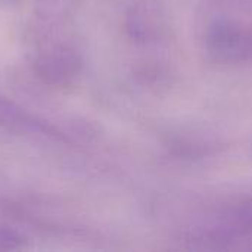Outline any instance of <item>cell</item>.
<instances>
[{
	"label": "cell",
	"instance_id": "obj_1",
	"mask_svg": "<svg viewBox=\"0 0 252 252\" xmlns=\"http://www.w3.org/2000/svg\"><path fill=\"white\" fill-rule=\"evenodd\" d=\"M208 58L223 65L252 62V30L230 19H216L204 35Z\"/></svg>",
	"mask_w": 252,
	"mask_h": 252
},
{
	"label": "cell",
	"instance_id": "obj_2",
	"mask_svg": "<svg viewBox=\"0 0 252 252\" xmlns=\"http://www.w3.org/2000/svg\"><path fill=\"white\" fill-rule=\"evenodd\" d=\"M37 77L52 87L72 86L83 71V59L78 50L63 40L46 41L34 56Z\"/></svg>",
	"mask_w": 252,
	"mask_h": 252
},
{
	"label": "cell",
	"instance_id": "obj_3",
	"mask_svg": "<svg viewBox=\"0 0 252 252\" xmlns=\"http://www.w3.org/2000/svg\"><path fill=\"white\" fill-rule=\"evenodd\" d=\"M128 35L139 43L157 41L165 31V15L157 0H137L126 15Z\"/></svg>",
	"mask_w": 252,
	"mask_h": 252
},
{
	"label": "cell",
	"instance_id": "obj_4",
	"mask_svg": "<svg viewBox=\"0 0 252 252\" xmlns=\"http://www.w3.org/2000/svg\"><path fill=\"white\" fill-rule=\"evenodd\" d=\"M0 126L18 133L40 134V136L65 140L63 134L56 127L28 114L25 109L7 100L3 96H0Z\"/></svg>",
	"mask_w": 252,
	"mask_h": 252
},
{
	"label": "cell",
	"instance_id": "obj_5",
	"mask_svg": "<svg viewBox=\"0 0 252 252\" xmlns=\"http://www.w3.org/2000/svg\"><path fill=\"white\" fill-rule=\"evenodd\" d=\"M24 245V238L10 227L0 226V251L18 250Z\"/></svg>",
	"mask_w": 252,
	"mask_h": 252
},
{
	"label": "cell",
	"instance_id": "obj_6",
	"mask_svg": "<svg viewBox=\"0 0 252 252\" xmlns=\"http://www.w3.org/2000/svg\"><path fill=\"white\" fill-rule=\"evenodd\" d=\"M15 1H18V0H0V4H12Z\"/></svg>",
	"mask_w": 252,
	"mask_h": 252
}]
</instances>
